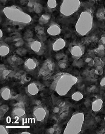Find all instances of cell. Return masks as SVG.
I'll list each match as a JSON object with an SVG mask.
<instances>
[{
	"mask_svg": "<svg viewBox=\"0 0 105 134\" xmlns=\"http://www.w3.org/2000/svg\"><path fill=\"white\" fill-rule=\"evenodd\" d=\"M28 45L29 47L37 55H42L45 51V44L41 41L30 39L29 40Z\"/></svg>",
	"mask_w": 105,
	"mask_h": 134,
	"instance_id": "7",
	"label": "cell"
},
{
	"mask_svg": "<svg viewBox=\"0 0 105 134\" xmlns=\"http://www.w3.org/2000/svg\"><path fill=\"white\" fill-rule=\"evenodd\" d=\"M100 84V85L101 87H102L103 88H105V77H103L102 79L101 80Z\"/></svg>",
	"mask_w": 105,
	"mask_h": 134,
	"instance_id": "26",
	"label": "cell"
},
{
	"mask_svg": "<svg viewBox=\"0 0 105 134\" xmlns=\"http://www.w3.org/2000/svg\"><path fill=\"white\" fill-rule=\"evenodd\" d=\"M84 114L81 112L74 113L67 123L64 134H78L81 131L84 121Z\"/></svg>",
	"mask_w": 105,
	"mask_h": 134,
	"instance_id": "4",
	"label": "cell"
},
{
	"mask_svg": "<svg viewBox=\"0 0 105 134\" xmlns=\"http://www.w3.org/2000/svg\"><path fill=\"white\" fill-rule=\"evenodd\" d=\"M61 31V28L59 25L54 22L51 23L47 30V32L49 35L53 36L59 35Z\"/></svg>",
	"mask_w": 105,
	"mask_h": 134,
	"instance_id": "10",
	"label": "cell"
},
{
	"mask_svg": "<svg viewBox=\"0 0 105 134\" xmlns=\"http://www.w3.org/2000/svg\"><path fill=\"white\" fill-rule=\"evenodd\" d=\"M69 49L72 57L75 60H78L84 53L85 48L81 43L72 42L69 45Z\"/></svg>",
	"mask_w": 105,
	"mask_h": 134,
	"instance_id": "6",
	"label": "cell"
},
{
	"mask_svg": "<svg viewBox=\"0 0 105 134\" xmlns=\"http://www.w3.org/2000/svg\"><path fill=\"white\" fill-rule=\"evenodd\" d=\"M93 14L90 10L82 12L80 15L75 26L77 33L82 36L87 35L93 28Z\"/></svg>",
	"mask_w": 105,
	"mask_h": 134,
	"instance_id": "3",
	"label": "cell"
},
{
	"mask_svg": "<svg viewBox=\"0 0 105 134\" xmlns=\"http://www.w3.org/2000/svg\"><path fill=\"white\" fill-rule=\"evenodd\" d=\"M95 51L96 54H97L99 56L102 57L105 55V46L103 44L100 45Z\"/></svg>",
	"mask_w": 105,
	"mask_h": 134,
	"instance_id": "19",
	"label": "cell"
},
{
	"mask_svg": "<svg viewBox=\"0 0 105 134\" xmlns=\"http://www.w3.org/2000/svg\"><path fill=\"white\" fill-rule=\"evenodd\" d=\"M41 25H37L35 27V31L38 35H42L45 33V29Z\"/></svg>",
	"mask_w": 105,
	"mask_h": 134,
	"instance_id": "23",
	"label": "cell"
},
{
	"mask_svg": "<svg viewBox=\"0 0 105 134\" xmlns=\"http://www.w3.org/2000/svg\"><path fill=\"white\" fill-rule=\"evenodd\" d=\"M104 120H105V117H104Z\"/></svg>",
	"mask_w": 105,
	"mask_h": 134,
	"instance_id": "32",
	"label": "cell"
},
{
	"mask_svg": "<svg viewBox=\"0 0 105 134\" xmlns=\"http://www.w3.org/2000/svg\"><path fill=\"white\" fill-rule=\"evenodd\" d=\"M66 44V41L64 39L61 38H58L53 43L52 49L55 52L60 51L65 47Z\"/></svg>",
	"mask_w": 105,
	"mask_h": 134,
	"instance_id": "12",
	"label": "cell"
},
{
	"mask_svg": "<svg viewBox=\"0 0 105 134\" xmlns=\"http://www.w3.org/2000/svg\"><path fill=\"white\" fill-rule=\"evenodd\" d=\"M80 0H63L60 7L61 14L69 16L78 11L81 7Z\"/></svg>",
	"mask_w": 105,
	"mask_h": 134,
	"instance_id": "5",
	"label": "cell"
},
{
	"mask_svg": "<svg viewBox=\"0 0 105 134\" xmlns=\"http://www.w3.org/2000/svg\"><path fill=\"white\" fill-rule=\"evenodd\" d=\"M27 91L30 95L34 96L39 92L40 87L36 82H32L27 86Z\"/></svg>",
	"mask_w": 105,
	"mask_h": 134,
	"instance_id": "13",
	"label": "cell"
},
{
	"mask_svg": "<svg viewBox=\"0 0 105 134\" xmlns=\"http://www.w3.org/2000/svg\"><path fill=\"white\" fill-rule=\"evenodd\" d=\"M83 98V95L81 92H76L74 93L71 95V98L75 101H79Z\"/></svg>",
	"mask_w": 105,
	"mask_h": 134,
	"instance_id": "20",
	"label": "cell"
},
{
	"mask_svg": "<svg viewBox=\"0 0 105 134\" xmlns=\"http://www.w3.org/2000/svg\"><path fill=\"white\" fill-rule=\"evenodd\" d=\"M32 10L34 11L37 14L40 13L42 11L43 8L42 5L41 4L37 2H35L33 3V5H32Z\"/></svg>",
	"mask_w": 105,
	"mask_h": 134,
	"instance_id": "18",
	"label": "cell"
},
{
	"mask_svg": "<svg viewBox=\"0 0 105 134\" xmlns=\"http://www.w3.org/2000/svg\"><path fill=\"white\" fill-rule=\"evenodd\" d=\"M3 35V31H2V30L1 29V30H0V38H1V39L2 38Z\"/></svg>",
	"mask_w": 105,
	"mask_h": 134,
	"instance_id": "28",
	"label": "cell"
},
{
	"mask_svg": "<svg viewBox=\"0 0 105 134\" xmlns=\"http://www.w3.org/2000/svg\"><path fill=\"white\" fill-rule=\"evenodd\" d=\"M103 106V101L101 98H98L94 100L92 104V110L95 113L99 112Z\"/></svg>",
	"mask_w": 105,
	"mask_h": 134,
	"instance_id": "14",
	"label": "cell"
},
{
	"mask_svg": "<svg viewBox=\"0 0 105 134\" xmlns=\"http://www.w3.org/2000/svg\"><path fill=\"white\" fill-rule=\"evenodd\" d=\"M96 1H97V0H96Z\"/></svg>",
	"mask_w": 105,
	"mask_h": 134,
	"instance_id": "33",
	"label": "cell"
},
{
	"mask_svg": "<svg viewBox=\"0 0 105 134\" xmlns=\"http://www.w3.org/2000/svg\"><path fill=\"white\" fill-rule=\"evenodd\" d=\"M21 134H30L31 133L30 132H23L21 133Z\"/></svg>",
	"mask_w": 105,
	"mask_h": 134,
	"instance_id": "30",
	"label": "cell"
},
{
	"mask_svg": "<svg viewBox=\"0 0 105 134\" xmlns=\"http://www.w3.org/2000/svg\"><path fill=\"white\" fill-rule=\"evenodd\" d=\"M38 65V61L35 59L30 58L25 61L24 64L25 69L28 71H32L36 69Z\"/></svg>",
	"mask_w": 105,
	"mask_h": 134,
	"instance_id": "11",
	"label": "cell"
},
{
	"mask_svg": "<svg viewBox=\"0 0 105 134\" xmlns=\"http://www.w3.org/2000/svg\"><path fill=\"white\" fill-rule=\"evenodd\" d=\"M10 48L8 45L4 42L1 41L0 43V55L1 57H4L9 53Z\"/></svg>",
	"mask_w": 105,
	"mask_h": 134,
	"instance_id": "16",
	"label": "cell"
},
{
	"mask_svg": "<svg viewBox=\"0 0 105 134\" xmlns=\"http://www.w3.org/2000/svg\"><path fill=\"white\" fill-rule=\"evenodd\" d=\"M96 74L99 75H102L103 73V69L102 66H98L95 70Z\"/></svg>",
	"mask_w": 105,
	"mask_h": 134,
	"instance_id": "25",
	"label": "cell"
},
{
	"mask_svg": "<svg viewBox=\"0 0 105 134\" xmlns=\"http://www.w3.org/2000/svg\"><path fill=\"white\" fill-rule=\"evenodd\" d=\"M100 132V134H105V129H101V130Z\"/></svg>",
	"mask_w": 105,
	"mask_h": 134,
	"instance_id": "29",
	"label": "cell"
},
{
	"mask_svg": "<svg viewBox=\"0 0 105 134\" xmlns=\"http://www.w3.org/2000/svg\"><path fill=\"white\" fill-rule=\"evenodd\" d=\"M96 15L98 19H103L105 17V9H100L97 12Z\"/></svg>",
	"mask_w": 105,
	"mask_h": 134,
	"instance_id": "22",
	"label": "cell"
},
{
	"mask_svg": "<svg viewBox=\"0 0 105 134\" xmlns=\"http://www.w3.org/2000/svg\"><path fill=\"white\" fill-rule=\"evenodd\" d=\"M51 15L48 13H44L39 18V24L40 25H44L47 24L51 19Z\"/></svg>",
	"mask_w": 105,
	"mask_h": 134,
	"instance_id": "17",
	"label": "cell"
},
{
	"mask_svg": "<svg viewBox=\"0 0 105 134\" xmlns=\"http://www.w3.org/2000/svg\"><path fill=\"white\" fill-rule=\"evenodd\" d=\"M12 116L15 119H22L26 116V110L24 107L21 105H17L15 107L12 111Z\"/></svg>",
	"mask_w": 105,
	"mask_h": 134,
	"instance_id": "9",
	"label": "cell"
},
{
	"mask_svg": "<svg viewBox=\"0 0 105 134\" xmlns=\"http://www.w3.org/2000/svg\"><path fill=\"white\" fill-rule=\"evenodd\" d=\"M48 114L49 112L47 108L41 106L35 107L33 110V116L39 122H45L47 119Z\"/></svg>",
	"mask_w": 105,
	"mask_h": 134,
	"instance_id": "8",
	"label": "cell"
},
{
	"mask_svg": "<svg viewBox=\"0 0 105 134\" xmlns=\"http://www.w3.org/2000/svg\"><path fill=\"white\" fill-rule=\"evenodd\" d=\"M3 12L8 20L14 24L27 26L32 22L30 15L18 6L13 5L5 7L3 9Z\"/></svg>",
	"mask_w": 105,
	"mask_h": 134,
	"instance_id": "2",
	"label": "cell"
},
{
	"mask_svg": "<svg viewBox=\"0 0 105 134\" xmlns=\"http://www.w3.org/2000/svg\"><path fill=\"white\" fill-rule=\"evenodd\" d=\"M9 134L8 130L5 126H0V134Z\"/></svg>",
	"mask_w": 105,
	"mask_h": 134,
	"instance_id": "24",
	"label": "cell"
},
{
	"mask_svg": "<svg viewBox=\"0 0 105 134\" xmlns=\"http://www.w3.org/2000/svg\"><path fill=\"white\" fill-rule=\"evenodd\" d=\"M57 2L56 0H48L47 6L49 9H54L57 7Z\"/></svg>",
	"mask_w": 105,
	"mask_h": 134,
	"instance_id": "21",
	"label": "cell"
},
{
	"mask_svg": "<svg viewBox=\"0 0 105 134\" xmlns=\"http://www.w3.org/2000/svg\"><path fill=\"white\" fill-rule=\"evenodd\" d=\"M78 80L77 77L69 73L58 74L53 83V90L59 95L64 96Z\"/></svg>",
	"mask_w": 105,
	"mask_h": 134,
	"instance_id": "1",
	"label": "cell"
},
{
	"mask_svg": "<svg viewBox=\"0 0 105 134\" xmlns=\"http://www.w3.org/2000/svg\"><path fill=\"white\" fill-rule=\"evenodd\" d=\"M1 94L2 98L6 100H10L12 96L10 89L8 87H3L1 88Z\"/></svg>",
	"mask_w": 105,
	"mask_h": 134,
	"instance_id": "15",
	"label": "cell"
},
{
	"mask_svg": "<svg viewBox=\"0 0 105 134\" xmlns=\"http://www.w3.org/2000/svg\"><path fill=\"white\" fill-rule=\"evenodd\" d=\"M101 42L102 44L105 45V36H102L100 39Z\"/></svg>",
	"mask_w": 105,
	"mask_h": 134,
	"instance_id": "27",
	"label": "cell"
},
{
	"mask_svg": "<svg viewBox=\"0 0 105 134\" xmlns=\"http://www.w3.org/2000/svg\"><path fill=\"white\" fill-rule=\"evenodd\" d=\"M7 1L8 0H1V1L3 2H5V1Z\"/></svg>",
	"mask_w": 105,
	"mask_h": 134,
	"instance_id": "31",
	"label": "cell"
}]
</instances>
